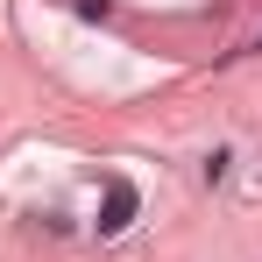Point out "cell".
Returning <instances> with one entry per match:
<instances>
[{"mask_svg": "<svg viewBox=\"0 0 262 262\" xmlns=\"http://www.w3.org/2000/svg\"><path fill=\"white\" fill-rule=\"evenodd\" d=\"M128 213H135V191H128V184H114V199H106V220H99V234H121V227H128Z\"/></svg>", "mask_w": 262, "mask_h": 262, "instance_id": "6da1fadb", "label": "cell"}]
</instances>
